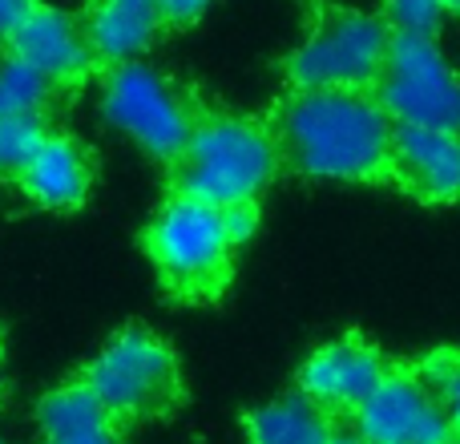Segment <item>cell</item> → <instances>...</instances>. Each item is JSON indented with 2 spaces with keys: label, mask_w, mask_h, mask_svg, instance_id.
<instances>
[{
  "label": "cell",
  "mask_w": 460,
  "mask_h": 444,
  "mask_svg": "<svg viewBox=\"0 0 460 444\" xmlns=\"http://www.w3.org/2000/svg\"><path fill=\"white\" fill-rule=\"evenodd\" d=\"M287 174L311 182H384L392 121L372 89H287L270 113Z\"/></svg>",
  "instance_id": "cell-1"
},
{
  "label": "cell",
  "mask_w": 460,
  "mask_h": 444,
  "mask_svg": "<svg viewBox=\"0 0 460 444\" xmlns=\"http://www.w3.org/2000/svg\"><path fill=\"white\" fill-rule=\"evenodd\" d=\"M279 174L283 162L267 121L202 110L182 154L170 162V194L223 210L234 202H259Z\"/></svg>",
  "instance_id": "cell-2"
},
{
  "label": "cell",
  "mask_w": 460,
  "mask_h": 444,
  "mask_svg": "<svg viewBox=\"0 0 460 444\" xmlns=\"http://www.w3.org/2000/svg\"><path fill=\"white\" fill-rule=\"evenodd\" d=\"M113 424H142L170 416L186 396L182 364L174 348L150 327L118 332L77 376Z\"/></svg>",
  "instance_id": "cell-3"
},
{
  "label": "cell",
  "mask_w": 460,
  "mask_h": 444,
  "mask_svg": "<svg viewBox=\"0 0 460 444\" xmlns=\"http://www.w3.org/2000/svg\"><path fill=\"white\" fill-rule=\"evenodd\" d=\"M146 254L154 259L162 287L178 303H215L234 271L218 207L170 194L146 226Z\"/></svg>",
  "instance_id": "cell-4"
},
{
  "label": "cell",
  "mask_w": 460,
  "mask_h": 444,
  "mask_svg": "<svg viewBox=\"0 0 460 444\" xmlns=\"http://www.w3.org/2000/svg\"><path fill=\"white\" fill-rule=\"evenodd\" d=\"M388 45L392 24L380 13L323 4L279 69L291 89H372Z\"/></svg>",
  "instance_id": "cell-5"
},
{
  "label": "cell",
  "mask_w": 460,
  "mask_h": 444,
  "mask_svg": "<svg viewBox=\"0 0 460 444\" xmlns=\"http://www.w3.org/2000/svg\"><path fill=\"white\" fill-rule=\"evenodd\" d=\"M207 105L186 81L154 69L146 61H126L105 69L102 118L126 138H134L154 162L170 166L182 154L194 121Z\"/></svg>",
  "instance_id": "cell-6"
},
{
  "label": "cell",
  "mask_w": 460,
  "mask_h": 444,
  "mask_svg": "<svg viewBox=\"0 0 460 444\" xmlns=\"http://www.w3.org/2000/svg\"><path fill=\"white\" fill-rule=\"evenodd\" d=\"M372 97L392 126L460 134V73L440 53L437 37L392 32Z\"/></svg>",
  "instance_id": "cell-7"
},
{
  "label": "cell",
  "mask_w": 460,
  "mask_h": 444,
  "mask_svg": "<svg viewBox=\"0 0 460 444\" xmlns=\"http://www.w3.org/2000/svg\"><path fill=\"white\" fill-rule=\"evenodd\" d=\"M351 421L364 444H445L453 437L445 404L420 364L388 368Z\"/></svg>",
  "instance_id": "cell-8"
},
{
  "label": "cell",
  "mask_w": 460,
  "mask_h": 444,
  "mask_svg": "<svg viewBox=\"0 0 460 444\" xmlns=\"http://www.w3.org/2000/svg\"><path fill=\"white\" fill-rule=\"evenodd\" d=\"M388 372V360L364 335H340V340H327L311 351L299 364V388L303 396H311L323 413L340 416V413H356L372 388L384 380Z\"/></svg>",
  "instance_id": "cell-9"
},
{
  "label": "cell",
  "mask_w": 460,
  "mask_h": 444,
  "mask_svg": "<svg viewBox=\"0 0 460 444\" xmlns=\"http://www.w3.org/2000/svg\"><path fill=\"white\" fill-rule=\"evenodd\" d=\"M8 53H16L24 65L49 77L57 89H73L97 69L93 49L85 40L81 16L65 13L57 4H32V13L16 24V32L8 37Z\"/></svg>",
  "instance_id": "cell-10"
},
{
  "label": "cell",
  "mask_w": 460,
  "mask_h": 444,
  "mask_svg": "<svg viewBox=\"0 0 460 444\" xmlns=\"http://www.w3.org/2000/svg\"><path fill=\"white\" fill-rule=\"evenodd\" d=\"M388 178L420 202H460V134L392 126Z\"/></svg>",
  "instance_id": "cell-11"
},
{
  "label": "cell",
  "mask_w": 460,
  "mask_h": 444,
  "mask_svg": "<svg viewBox=\"0 0 460 444\" xmlns=\"http://www.w3.org/2000/svg\"><path fill=\"white\" fill-rule=\"evenodd\" d=\"M81 29L93 49L97 69L142 61V53L162 37L158 0H85Z\"/></svg>",
  "instance_id": "cell-12"
},
{
  "label": "cell",
  "mask_w": 460,
  "mask_h": 444,
  "mask_svg": "<svg viewBox=\"0 0 460 444\" xmlns=\"http://www.w3.org/2000/svg\"><path fill=\"white\" fill-rule=\"evenodd\" d=\"M21 191L37 202L40 210H81L93 191V158L85 142L69 134H49L32 162L16 174Z\"/></svg>",
  "instance_id": "cell-13"
},
{
  "label": "cell",
  "mask_w": 460,
  "mask_h": 444,
  "mask_svg": "<svg viewBox=\"0 0 460 444\" xmlns=\"http://www.w3.org/2000/svg\"><path fill=\"white\" fill-rule=\"evenodd\" d=\"M37 432L40 444H121L118 424L105 416V408L81 380H69L40 396Z\"/></svg>",
  "instance_id": "cell-14"
},
{
  "label": "cell",
  "mask_w": 460,
  "mask_h": 444,
  "mask_svg": "<svg viewBox=\"0 0 460 444\" xmlns=\"http://www.w3.org/2000/svg\"><path fill=\"white\" fill-rule=\"evenodd\" d=\"M243 429L251 444H332L335 416L323 413L303 392H287V396L251 408L243 416Z\"/></svg>",
  "instance_id": "cell-15"
},
{
  "label": "cell",
  "mask_w": 460,
  "mask_h": 444,
  "mask_svg": "<svg viewBox=\"0 0 460 444\" xmlns=\"http://www.w3.org/2000/svg\"><path fill=\"white\" fill-rule=\"evenodd\" d=\"M61 89L49 77H40L32 65H24L16 53L0 49V121L13 118H49Z\"/></svg>",
  "instance_id": "cell-16"
},
{
  "label": "cell",
  "mask_w": 460,
  "mask_h": 444,
  "mask_svg": "<svg viewBox=\"0 0 460 444\" xmlns=\"http://www.w3.org/2000/svg\"><path fill=\"white\" fill-rule=\"evenodd\" d=\"M49 138V118H13L0 121V174L16 178Z\"/></svg>",
  "instance_id": "cell-17"
},
{
  "label": "cell",
  "mask_w": 460,
  "mask_h": 444,
  "mask_svg": "<svg viewBox=\"0 0 460 444\" xmlns=\"http://www.w3.org/2000/svg\"><path fill=\"white\" fill-rule=\"evenodd\" d=\"M460 13V0H384V21L392 32H416V37H437L440 16Z\"/></svg>",
  "instance_id": "cell-18"
},
{
  "label": "cell",
  "mask_w": 460,
  "mask_h": 444,
  "mask_svg": "<svg viewBox=\"0 0 460 444\" xmlns=\"http://www.w3.org/2000/svg\"><path fill=\"white\" fill-rule=\"evenodd\" d=\"M424 376L432 380L437 388L440 404H445V416H448V429L460 432V356L456 351H440V356L424 360Z\"/></svg>",
  "instance_id": "cell-19"
},
{
  "label": "cell",
  "mask_w": 460,
  "mask_h": 444,
  "mask_svg": "<svg viewBox=\"0 0 460 444\" xmlns=\"http://www.w3.org/2000/svg\"><path fill=\"white\" fill-rule=\"evenodd\" d=\"M218 218H223V230L230 238V246H243L251 243V235L259 230V202H234V207H223L218 210Z\"/></svg>",
  "instance_id": "cell-20"
},
{
  "label": "cell",
  "mask_w": 460,
  "mask_h": 444,
  "mask_svg": "<svg viewBox=\"0 0 460 444\" xmlns=\"http://www.w3.org/2000/svg\"><path fill=\"white\" fill-rule=\"evenodd\" d=\"M215 0H158V13H162V29H190L207 16V8Z\"/></svg>",
  "instance_id": "cell-21"
},
{
  "label": "cell",
  "mask_w": 460,
  "mask_h": 444,
  "mask_svg": "<svg viewBox=\"0 0 460 444\" xmlns=\"http://www.w3.org/2000/svg\"><path fill=\"white\" fill-rule=\"evenodd\" d=\"M32 4H37V0H0V49L8 45V37L16 32V24L32 13Z\"/></svg>",
  "instance_id": "cell-22"
},
{
  "label": "cell",
  "mask_w": 460,
  "mask_h": 444,
  "mask_svg": "<svg viewBox=\"0 0 460 444\" xmlns=\"http://www.w3.org/2000/svg\"><path fill=\"white\" fill-rule=\"evenodd\" d=\"M332 444H364V440H356V437H343V432H335V440Z\"/></svg>",
  "instance_id": "cell-23"
},
{
  "label": "cell",
  "mask_w": 460,
  "mask_h": 444,
  "mask_svg": "<svg viewBox=\"0 0 460 444\" xmlns=\"http://www.w3.org/2000/svg\"><path fill=\"white\" fill-rule=\"evenodd\" d=\"M0 392H4V348H0Z\"/></svg>",
  "instance_id": "cell-24"
},
{
  "label": "cell",
  "mask_w": 460,
  "mask_h": 444,
  "mask_svg": "<svg viewBox=\"0 0 460 444\" xmlns=\"http://www.w3.org/2000/svg\"><path fill=\"white\" fill-rule=\"evenodd\" d=\"M445 444H460V432H453V437H448Z\"/></svg>",
  "instance_id": "cell-25"
},
{
  "label": "cell",
  "mask_w": 460,
  "mask_h": 444,
  "mask_svg": "<svg viewBox=\"0 0 460 444\" xmlns=\"http://www.w3.org/2000/svg\"><path fill=\"white\" fill-rule=\"evenodd\" d=\"M0 444H4V440H0Z\"/></svg>",
  "instance_id": "cell-26"
}]
</instances>
